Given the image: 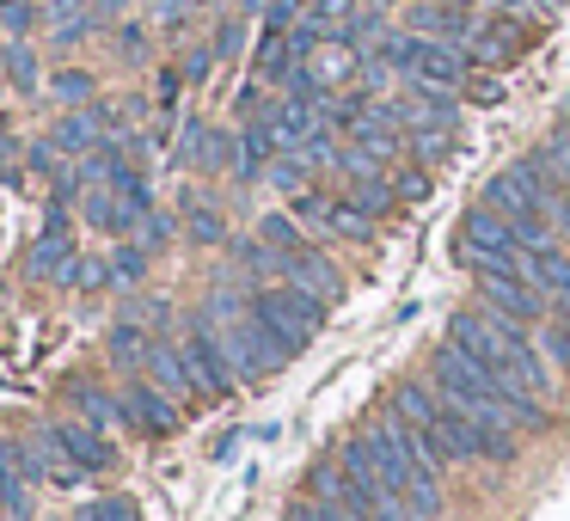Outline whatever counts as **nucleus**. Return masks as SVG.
<instances>
[{
    "mask_svg": "<svg viewBox=\"0 0 570 521\" xmlns=\"http://www.w3.org/2000/svg\"><path fill=\"white\" fill-rule=\"evenodd\" d=\"M148 350H154V337H148V325H141V320H124V325H111V362H124V368H136V362H148Z\"/></svg>",
    "mask_w": 570,
    "mask_h": 521,
    "instance_id": "obj_21",
    "label": "nucleus"
},
{
    "mask_svg": "<svg viewBox=\"0 0 570 521\" xmlns=\"http://www.w3.org/2000/svg\"><path fill=\"white\" fill-rule=\"evenodd\" d=\"M7 75H13L19 92H38V56H31L26 43H13V50H7Z\"/></svg>",
    "mask_w": 570,
    "mask_h": 521,
    "instance_id": "obj_31",
    "label": "nucleus"
},
{
    "mask_svg": "<svg viewBox=\"0 0 570 521\" xmlns=\"http://www.w3.org/2000/svg\"><path fill=\"white\" fill-rule=\"evenodd\" d=\"M252 313H258L264 332H271L276 344L288 350V356H301V350L320 337V325H325V301L307 295V288H295V283L258 288V295H252Z\"/></svg>",
    "mask_w": 570,
    "mask_h": 521,
    "instance_id": "obj_6",
    "label": "nucleus"
},
{
    "mask_svg": "<svg viewBox=\"0 0 570 521\" xmlns=\"http://www.w3.org/2000/svg\"><path fill=\"white\" fill-rule=\"evenodd\" d=\"M283 521H356L350 509H337V503H325V497H313V503H295Z\"/></svg>",
    "mask_w": 570,
    "mask_h": 521,
    "instance_id": "obj_35",
    "label": "nucleus"
},
{
    "mask_svg": "<svg viewBox=\"0 0 570 521\" xmlns=\"http://www.w3.org/2000/svg\"><path fill=\"white\" fill-rule=\"evenodd\" d=\"M515 50H521V26H509V19H497V26H479V31H472V43H466V56H472V62H484V68L509 62Z\"/></svg>",
    "mask_w": 570,
    "mask_h": 521,
    "instance_id": "obj_18",
    "label": "nucleus"
},
{
    "mask_svg": "<svg viewBox=\"0 0 570 521\" xmlns=\"http://www.w3.org/2000/svg\"><path fill=\"white\" fill-rule=\"evenodd\" d=\"M362 448H368L381 484L411 509V521H442V472H435L430 448L417 442V430H411L399 411L374 417L368 430H362Z\"/></svg>",
    "mask_w": 570,
    "mask_h": 521,
    "instance_id": "obj_1",
    "label": "nucleus"
},
{
    "mask_svg": "<svg viewBox=\"0 0 570 521\" xmlns=\"http://www.w3.org/2000/svg\"><path fill=\"white\" fill-rule=\"evenodd\" d=\"M80 521H141L136 497H99V503L80 509Z\"/></svg>",
    "mask_w": 570,
    "mask_h": 521,
    "instance_id": "obj_29",
    "label": "nucleus"
},
{
    "mask_svg": "<svg viewBox=\"0 0 570 521\" xmlns=\"http://www.w3.org/2000/svg\"><path fill=\"white\" fill-rule=\"evenodd\" d=\"M117 405H124V423H129V430H141V435H173L178 430V399L160 393L154 381H136Z\"/></svg>",
    "mask_w": 570,
    "mask_h": 521,
    "instance_id": "obj_11",
    "label": "nucleus"
},
{
    "mask_svg": "<svg viewBox=\"0 0 570 521\" xmlns=\"http://www.w3.org/2000/svg\"><path fill=\"white\" fill-rule=\"evenodd\" d=\"M533 344H540V356H552L558 368H564V362H570V325L564 320H546L540 332H533Z\"/></svg>",
    "mask_w": 570,
    "mask_h": 521,
    "instance_id": "obj_28",
    "label": "nucleus"
},
{
    "mask_svg": "<svg viewBox=\"0 0 570 521\" xmlns=\"http://www.w3.org/2000/svg\"><path fill=\"white\" fill-rule=\"evenodd\" d=\"M288 19H295V0H271V7H264V26L271 31H283Z\"/></svg>",
    "mask_w": 570,
    "mask_h": 521,
    "instance_id": "obj_41",
    "label": "nucleus"
},
{
    "mask_svg": "<svg viewBox=\"0 0 570 521\" xmlns=\"http://www.w3.org/2000/svg\"><path fill=\"white\" fill-rule=\"evenodd\" d=\"M313 497L350 509L356 521H411V509L381 484V472H374L362 435H356V442H344V454H337V460H320V466H313Z\"/></svg>",
    "mask_w": 570,
    "mask_h": 521,
    "instance_id": "obj_4",
    "label": "nucleus"
},
{
    "mask_svg": "<svg viewBox=\"0 0 570 521\" xmlns=\"http://www.w3.org/2000/svg\"><path fill=\"white\" fill-rule=\"evenodd\" d=\"M540 7H546V13H552V7H564V0H540Z\"/></svg>",
    "mask_w": 570,
    "mask_h": 521,
    "instance_id": "obj_50",
    "label": "nucleus"
},
{
    "mask_svg": "<svg viewBox=\"0 0 570 521\" xmlns=\"http://www.w3.org/2000/svg\"><path fill=\"white\" fill-rule=\"evenodd\" d=\"M50 435H56V448H62V454L68 460H75V466L80 472H105V466H111V442H105V430H92V423L87 417H68V423H50Z\"/></svg>",
    "mask_w": 570,
    "mask_h": 521,
    "instance_id": "obj_13",
    "label": "nucleus"
},
{
    "mask_svg": "<svg viewBox=\"0 0 570 521\" xmlns=\"http://www.w3.org/2000/svg\"><path fill=\"white\" fill-rule=\"evenodd\" d=\"M62 283L68 288H99V283H111V264H105V258H75Z\"/></svg>",
    "mask_w": 570,
    "mask_h": 521,
    "instance_id": "obj_32",
    "label": "nucleus"
},
{
    "mask_svg": "<svg viewBox=\"0 0 570 521\" xmlns=\"http://www.w3.org/2000/svg\"><path fill=\"white\" fill-rule=\"evenodd\" d=\"M75 258H80V252L68 246V234H38V246H31L26 271H31V276H43V283H62Z\"/></svg>",
    "mask_w": 570,
    "mask_h": 521,
    "instance_id": "obj_20",
    "label": "nucleus"
},
{
    "mask_svg": "<svg viewBox=\"0 0 570 521\" xmlns=\"http://www.w3.org/2000/svg\"><path fill=\"white\" fill-rule=\"evenodd\" d=\"M307 19H313V26H325V38H337V31L356 19V0H313Z\"/></svg>",
    "mask_w": 570,
    "mask_h": 521,
    "instance_id": "obj_26",
    "label": "nucleus"
},
{
    "mask_svg": "<svg viewBox=\"0 0 570 521\" xmlns=\"http://www.w3.org/2000/svg\"><path fill=\"white\" fill-rule=\"evenodd\" d=\"M209 68H215V50H197V56H190V62H185V80H203V75H209Z\"/></svg>",
    "mask_w": 570,
    "mask_h": 521,
    "instance_id": "obj_44",
    "label": "nucleus"
},
{
    "mask_svg": "<svg viewBox=\"0 0 570 521\" xmlns=\"http://www.w3.org/2000/svg\"><path fill=\"white\" fill-rule=\"evenodd\" d=\"M472 283H479L484 307H491L497 320H515V325H546L552 320V301H546V288L521 271V258L515 264L491 258L484 271H472Z\"/></svg>",
    "mask_w": 570,
    "mask_h": 521,
    "instance_id": "obj_7",
    "label": "nucleus"
},
{
    "mask_svg": "<svg viewBox=\"0 0 570 521\" xmlns=\"http://www.w3.org/2000/svg\"><path fill=\"white\" fill-rule=\"evenodd\" d=\"M141 368H148V381L160 386V393H173L178 405H185V399H203V386H197V374H190V362L178 344H154Z\"/></svg>",
    "mask_w": 570,
    "mask_h": 521,
    "instance_id": "obj_16",
    "label": "nucleus"
},
{
    "mask_svg": "<svg viewBox=\"0 0 570 521\" xmlns=\"http://www.w3.org/2000/svg\"><path fill=\"white\" fill-rule=\"evenodd\" d=\"M491 258L515 264L521 246H515V222L497 209H472L466 222H460V239H454V264L460 271H484Z\"/></svg>",
    "mask_w": 570,
    "mask_h": 521,
    "instance_id": "obj_9",
    "label": "nucleus"
},
{
    "mask_svg": "<svg viewBox=\"0 0 570 521\" xmlns=\"http://www.w3.org/2000/svg\"><path fill=\"white\" fill-rule=\"evenodd\" d=\"M148 7H154L160 26H178V19H185V0H148Z\"/></svg>",
    "mask_w": 570,
    "mask_h": 521,
    "instance_id": "obj_43",
    "label": "nucleus"
},
{
    "mask_svg": "<svg viewBox=\"0 0 570 521\" xmlns=\"http://www.w3.org/2000/svg\"><path fill=\"white\" fill-rule=\"evenodd\" d=\"M185 362H190V374H197V386H203V399H227L239 386V374H234V362H227V350H222V337H215V325L203 320H190L185 325Z\"/></svg>",
    "mask_w": 570,
    "mask_h": 521,
    "instance_id": "obj_10",
    "label": "nucleus"
},
{
    "mask_svg": "<svg viewBox=\"0 0 570 521\" xmlns=\"http://www.w3.org/2000/svg\"><path fill=\"white\" fill-rule=\"evenodd\" d=\"M203 320L215 325V337H222V350H227V362H234L239 381H264V374H276L288 362V350L264 332V320L252 313V301L215 295L209 307H203Z\"/></svg>",
    "mask_w": 570,
    "mask_h": 521,
    "instance_id": "obj_5",
    "label": "nucleus"
},
{
    "mask_svg": "<svg viewBox=\"0 0 570 521\" xmlns=\"http://www.w3.org/2000/svg\"><path fill=\"white\" fill-rule=\"evenodd\" d=\"M0 178H13V141L0 136Z\"/></svg>",
    "mask_w": 570,
    "mask_h": 521,
    "instance_id": "obj_49",
    "label": "nucleus"
},
{
    "mask_svg": "<svg viewBox=\"0 0 570 521\" xmlns=\"http://www.w3.org/2000/svg\"><path fill=\"white\" fill-rule=\"evenodd\" d=\"M271 185L301 190V185H307V160H276V166H271Z\"/></svg>",
    "mask_w": 570,
    "mask_h": 521,
    "instance_id": "obj_38",
    "label": "nucleus"
},
{
    "mask_svg": "<svg viewBox=\"0 0 570 521\" xmlns=\"http://www.w3.org/2000/svg\"><path fill=\"white\" fill-rule=\"evenodd\" d=\"M75 405H80V417H87L92 430H105V423L124 417V405H117V399H105L99 386H75Z\"/></svg>",
    "mask_w": 570,
    "mask_h": 521,
    "instance_id": "obj_24",
    "label": "nucleus"
},
{
    "mask_svg": "<svg viewBox=\"0 0 570 521\" xmlns=\"http://www.w3.org/2000/svg\"><path fill=\"white\" fill-rule=\"evenodd\" d=\"M411 31L417 38H435V43H460L466 50L472 43V19H466V7H448V0H423V7H411Z\"/></svg>",
    "mask_w": 570,
    "mask_h": 521,
    "instance_id": "obj_14",
    "label": "nucleus"
},
{
    "mask_svg": "<svg viewBox=\"0 0 570 521\" xmlns=\"http://www.w3.org/2000/svg\"><path fill=\"white\" fill-rule=\"evenodd\" d=\"M166 234H173V222H166L160 209L141 215V246H166Z\"/></svg>",
    "mask_w": 570,
    "mask_h": 521,
    "instance_id": "obj_39",
    "label": "nucleus"
},
{
    "mask_svg": "<svg viewBox=\"0 0 570 521\" xmlns=\"http://www.w3.org/2000/svg\"><path fill=\"white\" fill-rule=\"evenodd\" d=\"M381 56L399 68L405 80H423V87H448V92H460V80H466V68H472V56L460 50V43H435V38H381Z\"/></svg>",
    "mask_w": 570,
    "mask_h": 521,
    "instance_id": "obj_8",
    "label": "nucleus"
},
{
    "mask_svg": "<svg viewBox=\"0 0 570 521\" xmlns=\"http://www.w3.org/2000/svg\"><path fill=\"white\" fill-rule=\"evenodd\" d=\"M56 99H68V105L92 99V75H80V68H68V75H56Z\"/></svg>",
    "mask_w": 570,
    "mask_h": 521,
    "instance_id": "obj_36",
    "label": "nucleus"
},
{
    "mask_svg": "<svg viewBox=\"0 0 570 521\" xmlns=\"http://www.w3.org/2000/svg\"><path fill=\"white\" fill-rule=\"evenodd\" d=\"M430 374H435V386H442L448 399H460L466 411H491V417H503V423H515L521 435H540L546 423V405L533 393H521V386H503L497 374H484L479 362L466 356V350H454V344H442L430 356Z\"/></svg>",
    "mask_w": 570,
    "mask_h": 521,
    "instance_id": "obj_3",
    "label": "nucleus"
},
{
    "mask_svg": "<svg viewBox=\"0 0 570 521\" xmlns=\"http://www.w3.org/2000/svg\"><path fill=\"white\" fill-rule=\"evenodd\" d=\"M227 227H222V215L209 209V203H190V239H203V246H215Z\"/></svg>",
    "mask_w": 570,
    "mask_h": 521,
    "instance_id": "obj_34",
    "label": "nucleus"
},
{
    "mask_svg": "<svg viewBox=\"0 0 570 521\" xmlns=\"http://www.w3.org/2000/svg\"><path fill=\"white\" fill-rule=\"evenodd\" d=\"M521 271L533 276V283L546 288V301H552V320L570 325V258L564 252H521Z\"/></svg>",
    "mask_w": 570,
    "mask_h": 521,
    "instance_id": "obj_15",
    "label": "nucleus"
},
{
    "mask_svg": "<svg viewBox=\"0 0 570 521\" xmlns=\"http://www.w3.org/2000/svg\"><path fill=\"white\" fill-rule=\"evenodd\" d=\"M38 7H31V0H0V26H7V31H13V38H26V31L31 26H38Z\"/></svg>",
    "mask_w": 570,
    "mask_h": 521,
    "instance_id": "obj_33",
    "label": "nucleus"
},
{
    "mask_svg": "<svg viewBox=\"0 0 570 521\" xmlns=\"http://www.w3.org/2000/svg\"><path fill=\"white\" fill-rule=\"evenodd\" d=\"M393 190H399V197H423V190H430V178H423V173H405Z\"/></svg>",
    "mask_w": 570,
    "mask_h": 521,
    "instance_id": "obj_45",
    "label": "nucleus"
},
{
    "mask_svg": "<svg viewBox=\"0 0 570 521\" xmlns=\"http://www.w3.org/2000/svg\"><path fill=\"white\" fill-rule=\"evenodd\" d=\"M56 154H62L56 141H31V148H26V166H31L38 178H50V173H56Z\"/></svg>",
    "mask_w": 570,
    "mask_h": 521,
    "instance_id": "obj_37",
    "label": "nucleus"
},
{
    "mask_svg": "<svg viewBox=\"0 0 570 521\" xmlns=\"http://www.w3.org/2000/svg\"><path fill=\"white\" fill-rule=\"evenodd\" d=\"M276 283H295V288H307V295H320L325 307H332L337 295H344V276L332 271V264L320 258V252H283V264H276Z\"/></svg>",
    "mask_w": 570,
    "mask_h": 521,
    "instance_id": "obj_12",
    "label": "nucleus"
},
{
    "mask_svg": "<svg viewBox=\"0 0 570 521\" xmlns=\"http://www.w3.org/2000/svg\"><path fill=\"white\" fill-rule=\"evenodd\" d=\"M141 276H148V246H117L111 283H141Z\"/></svg>",
    "mask_w": 570,
    "mask_h": 521,
    "instance_id": "obj_30",
    "label": "nucleus"
},
{
    "mask_svg": "<svg viewBox=\"0 0 570 521\" xmlns=\"http://www.w3.org/2000/svg\"><path fill=\"white\" fill-rule=\"evenodd\" d=\"M472 99H479V105H497V99H503V87H497V80H472Z\"/></svg>",
    "mask_w": 570,
    "mask_h": 521,
    "instance_id": "obj_46",
    "label": "nucleus"
},
{
    "mask_svg": "<svg viewBox=\"0 0 570 521\" xmlns=\"http://www.w3.org/2000/svg\"><path fill=\"white\" fill-rule=\"evenodd\" d=\"M239 43H246V26H222V38H215V56H239Z\"/></svg>",
    "mask_w": 570,
    "mask_h": 521,
    "instance_id": "obj_40",
    "label": "nucleus"
},
{
    "mask_svg": "<svg viewBox=\"0 0 570 521\" xmlns=\"http://www.w3.org/2000/svg\"><path fill=\"white\" fill-rule=\"evenodd\" d=\"M276 154H283V141H276V129L258 117V124L239 129V160H234V173H239V178H258V173H271Z\"/></svg>",
    "mask_w": 570,
    "mask_h": 521,
    "instance_id": "obj_17",
    "label": "nucleus"
},
{
    "mask_svg": "<svg viewBox=\"0 0 570 521\" xmlns=\"http://www.w3.org/2000/svg\"><path fill=\"white\" fill-rule=\"evenodd\" d=\"M258 239H264V246H276V252H301V227L288 222V215H264Z\"/></svg>",
    "mask_w": 570,
    "mask_h": 521,
    "instance_id": "obj_27",
    "label": "nucleus"
},
{
    "mask_svg": "<svg viewBox=\"0 0 570 521\" xmlns=\"http://www.w3.org/2000/svg\"><path fill=\"white\" fill-rule=\"evenodd\" d=\"M87 7H92V13H99V19H111V13H124L129 0H87Z\"/></svg>",
    "mask_w": 570,
    "mask_h": 521,
    "instance_id": "obj_48",
    "label": "nucleus"
},
{
    "mask_svg": "<svg viewBox=\"0 0 570 521\" xmlns=\"http://www.w3.org/2000/svg\"><path fill=\"white\" fill-rule=\"evenodd\" d=\"M50 141H56L62 154H92V148H105V117H99V105H92V111H75V117H62Z\"/></svg>",
    "mask_w": 570,
    "mask_h": 521,
    "instance_id": "obj_19",
    "label": "nucleus"
},
{
    "mask_svg": "<svg viewBox=\"0 0 570 521\" xmlns=\"http://www.w3.org/2000/svg\"><path fill=\"white\" fill-rule=\"evenodd\" d=\"M350 203H356L362 215H386V209H393V185H386L381 173H368V178H350Z\"/></svg>",
    "mask_w": 570,
    "mask_h": 521,
    "instance_id": "obj_23",
    "label": "nucleus"
},
{
    "mask_svg": "<svg viewBox=\"0 0 570 521\" xmlns=\"http://www.w3.org/2000/svg\"><path fill=\"white\" fill-rule=\"evenodd\" d=\"M124 50H129V56H141V50H148V38H141V26H124Z\"/></svg>",
    "mask_w": 570,
    "mask_h": 521,
    "instance_id": "obj_47",
    "label": "nucleus"
},
{
    "mask_svg": "<svg viewBox=\"0 0 570 521\" xmlns=\"http://www.w3.org/2000/svg\"><path fill=\"white\" fill-rule=\"evenodd\" d=\"M448 344L466 350L484 374H497L503 386H521V393L546 399L552 393V368L540 362V344L521 332L515 320H497V313H454L448 320Z\"/></svg>",
    "mask_w": 570,
    "mask_h": 521,
    "instance_id": "obj_2",
    "label": "nucleus"
},
{
    "mask_svg": "<svg viewBox=\"0 0 570 521\" xmlns=\"http://www.w3.org/2000/svg\"><path fill=\"white\" fill-rule=\"evenodd\" d=\"M546 215H552V227L570 239V190H558V197H552V209H546Z\"/></svg>",
    "mask_w": 570,
    "mask_h": 521,
    "instance_id": "obj_42",
    "label": "nucleus"
},
{
    "mask_svg": "<svg viewBox=\"0 0 570 521\" xmlns=\"http://www.w3.org/2000/svg\"><path fill=\"white\" fill-rule=\"evenodd\" d=\"M368 222H374V215H362L356 203H325L320 234H337V239H368Z\"/></svg>",
    "mask_w": 570,
    "mask_h": 521,
    "instance_id": "obj_22",
    "label": "nucleus"
},
{
    "mask_svg": "<svg viewBox=\"0 0 570 521\" xmlns=\"http://www.w3.org/2000/svg\"><path fill=\"white\" fill-rule=\"evenodd\" d=\"M411 148H417V160H448V154H454V129H411Z\"/></svg>",
    "mask_w": 570,
    "mask_h": 521,
    "instance_id": "obj_25",
    "label": "nucleus"
}]
</instances>
